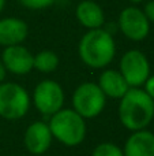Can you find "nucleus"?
<instances>
[{
    "label": "nucleus",
    "mask_w": 154,
    "mask_h": 156,
    "mask_svg": "<svg viewBox=\"0 0 154 156\" xmlns=\"http://www.w3.org/2000/svg\"><path fill=\"white\" fill-rule=\"evenodd\" d=\"M119 30L131 41H143L150 33V22L143 10L136 5H128L119 14Z\"/></svg>",
    "instance_id": "nucleus-8"
},
{
    "label": "nucleus",
    "mask_w": 154,
    "mask_h": 156,
    "mask_svg": "<svg viewBox=\"0 0 154 156\" xmlns=\"http://www.w3.org/2000/svg\"><path fill=\"white\" fill-rule=\"evenodd\" d=\"M119 71L130 88H141L150 77L149 59L139 49H130L120 59Z\"/></svg>",
    "instance_id": "nucleus-6"
},
{
    "label": "nucleus",
    "mask_w": 154,
    "mask_h": 156,
    "mask_svg": "<svg viewBox=\"0 0 154 156\" xmlns=\"http://www.w3.org/2000/svg\"><path fill=\"white\" fill-rule=\"evenodd\" d=\"M18 2L29 10H44L51 7L56 0H18Z\"/></svg>",
    "instance_id": "nucleus-17"
},
{
    "label": "nucleus",
    "mask_w": 154,
    "mask_h": 156,
    "mask_svg": "<svg viewBox=\"0 0 154 156\" xmlns=\"http://www.w3.org/2000/svg\"><path fill=\"white\" fill-rule=\"evenodd\" d=\"M92 156H124L123 149L113 143H101L94 147Z\"/></svg>",
    "instance_id": "nucleus-16"
},
{
    "label": "nucleus",
    "mask_w": 154,
    "mask_h": 156,
    "mask_svg": "<svg viewBox=\"0 0 154 156\" xmlns=\"http://www.w3.org/2000/svg\"><path fill=\"white\" fill-rule=\"evenodd\" d=\"M81 60L92 69H105L115 59L116 43L113 36L102 27L87 30L78 44Z\"/></svg>",
    "instance_id": "nucleus-2"
},
{
    "label": "nucleus",
    "mask_w": 154,
    "mask_h": 156,
    "mask_svg": "<svg viewBox=\"0 0 154 156\" xmlns=\"http://www.w3.org/2000/svg\"><path fill=\"white\" fill-rule=\"evenodd\" d=\"M29 26L25 21L15 16L0 19V45L11 47L22 44L27 38Z\"/></svg>",
    "instance_id": "nucleus-11"
},
{
    "label": "nucleus",
    "mask_w": 154,
    "mask_h": 156,
    "mask_svg": "<svg viewBox=\"0 0 154 156\" xmlns=\"http://www.w3.org/2000/svg\"><path fill=\"white\" fill-rule=\"evenodd\" d=\"M130 3H132V4H139V3H143L145 0H128Z\"/></svg>",
    "instance_id": "nucleus-22"
},
{
    "label": "nucleus",
    "mask_w": 154,
    "mask_h": 156,
    "mask_svg": "<svg viewBox=\"0 0 154 156\" xmlns=\"http://www.w3.org/2000/svg\"><path fill=\"white\" fill-rule=\"evenodd\" d=\"M64 90L62 85L53 80H44L37 83L33 93L34 107L38 112L45 116H51L63 108L64 104Z\"/></svg>",
    "instance_id": "nucleus-7"
},
{
    "label": "nucleus",
    "mask_w": 154,
    "mask_h": 156,
    "mask_svg": "<svg viewBox=\"0 0 154 156\" xmlns=\"http://www.w3.org/2000/svg\"><path fill=\"white\" fill-rule=\"evenodd\" d=\"M124 156H154V133L147 129L136 130L126 140Z\"/></svg>",
    "instance_id": "nucleus-12"
},
{
    "label": "nucleus",
    "mask_w": 154,
    "mask_h": 156,
    "mask_svg": "<svg viewBox=\"0 0 154 156\" xmlns=\"http://www.w3.org/2000/svg\"><path fill=\"white\" fill-rule=\"evenodd\" d=\"M78 22L87 30L100 29L105 23V12L102 7L94 0H82L75 8Z\"/></svg>",
    "instance_id": "nucleus-13"
},
{
    "label": "nucleus",
    "mask_w": 154,
    "mask_h": 156,
    "mask_svg": "<svg viewBox=\"0 0 154 156\" xmlns=\"http://www.w3.org/2000/svg\"><path fill=\"white\" fill-rule=\"evenodd\" d=\"M143 12L145 15H146V18L149 19L150 23H154V0H149V2H146V4H145L143 7Z\"/></svg>",
    "instance_id": "nucleus-18"
},
{
    "label": "nucleus",
    "mask_w": 154,
    "mask_h": 156,
    "mask_svg": "<svg viewBox=\"0 0 154 156\" xmlns=\"http://www.w3.org/2000/svg\"><path fill=\"white\" fill-rule=\"evenodd\" d=\"M72 110H75L82 118L93 119L104 111L106 104V96L98 83L83 82L72 93Z\"/></svg>",
    "instance_id": "nucleus-5"
},
{
    "label": "nucleus",
    "mask_w": 154,
    "mask_h": 156,
    "mask_svg": "<svg viewBox=\"0 0 154 156\" xmlns=\"http://www.w3.org/2000/svg\"><path fill=\"white\" fill-rule=\"evenodd\" d=\"M48 125L53 138L67 147H76L83 143L87 133L86 119L72 108H62L55 112Z\"/></svg>",
    "instance_id": "nucleus-3"
},
{
    "label": "nucleus",
    "mask_w": 154,
    "mask_h": 156,
    "mask_svg": "<svg viewBox=\"0 0 154 156\" xmlns=\"http://www.w3.org/2000/svg\"><path fill=\"white\" fill-rule=\"evenodd\" d=\"M53 140L49 125L42 121H35L27 126L23 136V144L33 155H42L49 149Z\"/></svg>",
    "instance_id": "nucleus-10"
},
{
    "label": "nucleus",
    "mask_w": 154,
    "mask_h": 156,
    "mask_svg": "<svg viewBox=\"0 0 154 156\" xmlns=\"http://www.w3.org/2000/svg\"><path fill=\"white\" fill-rule=\"evenodd\" d=\"M119 119L131 132L147 129L154 119V100L142 88H130L119 103Z\"/></svg>",
    "instance_id": "nucleus-1"
},
{
    "label": "nucleus",
    "mask_w": 154,
    "mask_h": 156,
    "mask_svg": "<svg viewBox=\"0 0 154 156\" xmlns=\"http://www.w3.org/2000/svg\"><path fill=\"white\" fill-rule=\"evenodd\" d=\"M143 89H145V92L154 100V76H150L146 80V82H145V85H143Z\"/></svg>",
    "instance_id": "nucleus-19"
},
{
    "label": "nucleus",
    "mask_w": 154,
    "mask_h": 156,
    "mask_svg": "<svg viewBox=\"0 0 154 156\" xmlns=\"http://www.w3.org/2000/svg\"><path fill=\"white\" fill-rule=\"evenodd\" d=\"M4 5H5V0H0V14L4 10Z\"/></svg>",
    "instance_id": "nucleus-21"
},
{
    "label": "nucleus",
    "mask_w": 154,
    "mask_h": 156,
    "mask_svg": "<svg viewBox=\"0 0 154 156\" xmlns=\"http://www.w3.org/2000/svg\"><path fill=\"white\" fill-rule=\"evenodd\" d=\"M98 86L101 90L104 92L106 97L111 99H122L126 94V92L130 89L127 81L122 76L119 70H113V69H108L104 70L100 74L98 78Z\"/></svg>",
    "instance_id": "nucleus-14"
},
{
    "label": "nucleus",
    "mask_w": 154,
    "mask_h": 156,
    "mask_svg": "<svg viewBox=\"0 0 154 156\" xmlns=\"http://www.w3.org/2000/svg\"><path fill=\"white\" fill-rule=\"evenodd\" d=\"M0 59L5 70L15 76L29 74L34 69V55L22 44L5 47Z\"/></svg>",
    "instance_id": "nucleus-9"
},
{
    "label": "nucleus",
    "mask_w": 154,
    "mask_h": 156,
    "mask_svg": "<svg viewBox=\"0 0 154 156\" xmlns=\"http://www.w3.org/2000/svg\"><path fill=\"white\" fill-rule=\"evenodd\" d=\"M57 66H59V56L56 55V52L44 49L34 55V69L40 73H52L57 69Z\"/></svg>",
    "instance_id": "nucleus-15"
},
{
    "label": "nucleus",
    "mask_w": 154,
    "mask_h": 156,
    "mask_svg": "<svg viewBox=\"0 0 154 156\" xmlns=\"http://www.w3.org/2000/svg\"><path fill=\"white\" fill-rule=\"evenodd\" d=\"M30 108V94L16 82L0 83V116L7 121L23 118Z\"/></svg>",
    "instance_id": "nucleus-4"
},
{
    "label": "nucleus",
    "mask_w": 154,
    "mask_h": 156,
    "mask_svg": "<svg viewBox=\"0 0 154 156\" xmlns=\"http://www.w3.org/2000/svg\"><path fill=\"white\" fill-rule=\"evenodd\" d=\"M5 76H7V70H5L4 65H3L2 59H0V83L5 80Z\"/></svg>",
    "instance_id": "nucleus-20"
}]
</instances>
